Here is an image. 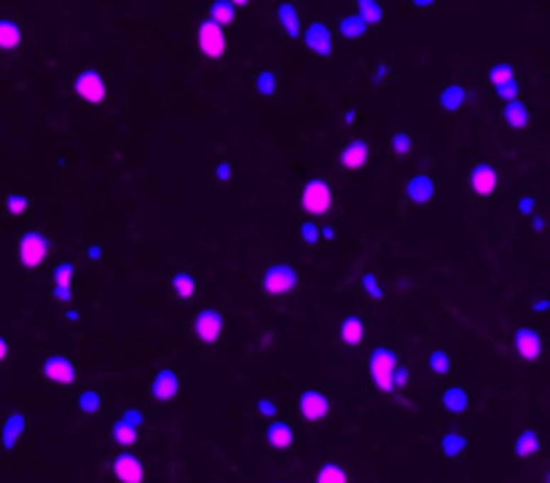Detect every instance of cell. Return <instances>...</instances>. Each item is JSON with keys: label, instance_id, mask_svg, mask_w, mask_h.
I'll list each match as a JSON object with an SVG mask.
<instances>
[{"label": "cell", "instance_id": "cell-1", "mask_svg": "<svg viewBox=\"0 0 550 483\" xmlns=\"http://www.w3.org/2000/svg\"><path fill=\"white\" fill-rule=\"evenodd\" d=\"M397 354L390 349V347H376V349L370 352V357H368V374H370V381L373 386L384 392V395H390L392 392V371H395V365H397Z\"/></svg>", "mask_w": 550, "mask_h": 483}, {"label": "cell", "instance_id": "cell-2", "mask_svg": "<svg viewBox=\"0 0 550 483\" xmlns=\"http://www.w3.org/2000/svg\"><path fill=\"white\" fill-rule=\"evenodd\" d=\"M298 279L301 277H298V271H295L293 266L274 264L263 271V277H260V288L266 290L269 295H274V298H285V295L295 293V288H298Z\"/></svg>", "mask_w": 550, "mask_h": 483}, {"label": "cell", "instance_id": "cell-3", "mask_svg": "<svg viewBox=\"0 0 550 483\" xmlns=\"http://www.w3.org/2000/svg\"><path fill=\"white\" fill-rule=\"evenodd\" d=\"M301 207H304L306 215L312 217H322L330 212L333 207V193H330V185L319 178H312L306 180V185L301 188Z\"/></svg>", "mask_w": 550, "mask_h": 483}, {"label": "cell", "instance_id": "cell-4", "mask_svg": "<svg viewBox=\"0 0 550 483\" xmlns=\"http://www.w3.org/2000/svg\"><path fill=\"white\" fill-rule=\"evenodd\" d=\"M223 327H226V320L218 309H202V312L194 314L191 320V330L199 344L204 347H215L220 338H223Z\"/></svg>", "mask_w": 550, "mask_h": 483}, {"label": "cell", "instance_id": "cell-5", "mask_svg": "<svg viewBox=\"0 0 550 483\" xmlns=\"http://www.w3.org/2000/svg\"><path fill=\"white\" fill-rule=\"evenodd\" d=\"M73 92L78 99H84L86 105H99L108 97V84H105V78H102L99 70L86 67V70H81L73 78Z\"/></svg>", "mask_w": 550, "mask_h": 483}, {"label": "cell", "instance_id": "cell-6", "mask_svg": "<svg viewBox=\"0 0 550 483\" xmlns=\"http://www.w3.org/2000/svg\"><path fill=\"white\" fill-rule=\"evenodd\" d=\"M196 48L204 60H220L226 54V33L212 19H202L196 27Z\"/></svg>", "mask_w": 550, "mask_h": 483}, {"label": "cell", "instance_id": "cell-7", "mask_svg": "<svg viewBox=\"0 0 550 483\" xmlns=\"http://www.w3.org/2000/svg\"><path fill=\"white\" fill-rule=\"evenodd\" d=\"M110 475L116 478V483H145V462L137 457L135 451H119L110 459Z\"/></svg>", "mask_w": 550, "mask_h": 483}, {"label": "cell", "instance_id": "cell-8", "mask_svg": "<svg viewBox=\"0 0 550 483\" xmlns=\"http://www.w3.org/2000/svg\"><path fill=\"white\" fill-rule=\"evenodd\" d=\"M49 250H51L49 239L40 231H27V234H22V239H19V250L16 253H19V264L25 266V268H38V266L49 258Z\"/></svg>", "mask_w": 550, "mask_h": 483}, {"label": "cell", "instance_id": "cell-9", "mask_svg": "<svg viewBox=\"0 0 550 483\" xmlns=\"http://www.w3.org/2000/svg\"><path fill=\"white\" fill-rule=\"evenodd\" d=\"M298 413H301V419H304V422L319 424L322 419H328L330 398L325 395V392L314 389V386L301 389V395H298Z\"/></svg>", "mask_w": 550, "mask_h": 483}, {"label": "cell", "instance_id": "cell-10", "mask_svg": "<svg viewBox=\"0 0 550 483\" xmlns=\"http://www.w3.org/2000/svg\"><path fill=\"white\" fill-rule=\"evenodd\" d=\"M40 371L46 376V381H51L54 386H73L78 381V368L65 354H49L40 365Z\"/></svg>", "mask_w": 550, "mask_h": 483}, {"label": "cell", "instance_id": "cell-11", "mask_svg": "<svg viewBox=\"0 0 550 483\" xmlns=\"http://www.w3.org/2000/svg\"><path fill=\"white\" fill-rule=\"evenodd\" d=\"M513 349L515 354L521 357L524 362H534L542 357V336H539V330H534V327H518L515 330V336H513Z\"/></svg>", "mask_w": 550, "mask_h": 483}, {"label": "cell", "instance_id": "cell-12", "mask_svg": "<svg viewBox=\"0 0 550 483\" xmlns=\"http://www.w3.org/2000/svg\"><path fill=\"white\" fill-rule=\"evenodd\" d=\"M148 389H150V398L153 400H159V403H170V400H175L177 395H180V376L175 374L172 368H161V371L153 374Z\"/></svg>", "mask_w": 550, "mask_h": 483}, {"label": "cell", "instance_id": "cell-13", "mask_svg": "<svg viewBox=\"0 0 550 483\" xmlns=\"http://www.w3.org/2000/svg\"><path fill=\"white\" fill-rule=\"evenodd\" d=\"M435 191H438V185L429 172H416L405 183V199L411 205H429L435 199Z\"/></svg>", "mask_w": 550, "mask_h": 483}, {"label": "cell", "instance_id": "cell-14", "mask_svg": "<svg viewBox=\"0 0 550 483\" xmlns=\"http://www.w3.org/2000/svg\"><path fill=\"white\" fill-rule=\"evenodd\" d=\"M301 36H304V46L312 54H317V57H330L333 54V33H330V27L325 22H319V19L312 22Z\"/></svg>", "mask_w": 550, "mask_h": 483}, {"label": "cell", "instance_id": "cell-15", "mask_svg": "<svg viewBox=\"0 0 550 483\" xmlns=\"http://www.w3.org/2000/svg\"><path fill=\"white\" fill-rule=\"evenodd\" d=\"M467 183H470V188L475 196H491V193L497 191V183H500V172L486 164V161H480L475 167L470 169V175H467Z\"/></svg>", "mask_w": 550, "mask_h": 483}, {"label": "cell", "instance_id": "cell-16", "mask_svg": "<svg viewBox=\"0 0 550 483\" xmlns=\"http://www.w3.org/2000/svg\"><path fill=\"white\" fill-rule=\"evenodd\" d=\"M368 158H370V145H368V140L355 137V140H349V143L341 148L339 164H341L343 169H349V172H357V169L365 167Z\"/></svg>", "mask_w": 550, "mask_h": 483}, {"label": "cell", "instance_id": "cell-17", "mask_svg": "<svg viewBox=\"0 0 550 483\" xmlns=\"http://www.w3.org/2000/svg\"><path fill=\"white\" fill-rule=\"evenodd\" d=\"M25 427H27L25 413L22 411H9L6 422L0 427V446H3V451H13V448L19 446L22 435H25Z\"/></svg>", "mask_w": 550, "mask_h": 483}, {"label": "cell", "instance_id": "cell-18", "mask_svg": "<svg viewBox=\"0 0 550 483\" xmlns=\"http://www.w3.org/2000/svg\"><path fill=\"white\" fill-rule=\"evenodd\" d=\"M263 438H266V446H269L271 451H287L290 446H295L298 433H295L293 424L274 422V419H271L269 427H266V433H263Z\"/></svg>", "mask_w": 550, "mask_h": 483}, {"label": "cell", "instance_id": "cell-19", "mask_svg": "<svg viewBox=\"0 0 550 483\" xmlns=\"http://www.w3.org/2000/svg\"><path fill=\"white\" fill-rule=\"evenodd\" d=\"M274 16H277V24H280L282 33L287 38L301 36V13H298V6H295L293 0H280Z\"/></svg>", "mask_w": 550, "mask_h": 483}, {"label": "cell", "instance_id": "cell-20", "mask_svg": "<svg viewBox=\"0 0 550 483\" xmlns=\"http://www.w3.org/2000/svg\"><path fill=\"white\" fill-rule=\"evenodd\" d=\"M339 338L346 347H360L365 341V320L360 314H346L339 325Z\"/></svg>", "mask_w": 550, "mask_h": 483}, {"label": "cell", "instance_id": "cell-21", "mask_svg": "<svg viewBox=\"0 0 550 483\" xmlns=\"http://www.w3.org/2000/svg\"><path fill=\"white\" fill-rule=\"evenodd\" d=\"M440 406H443V411L453 413V416L467 413V408H470V392H467L465 386H459V384L446 386V389L440 392Z\"/></svg>", "mask_w": 550, "mask_h": 483}, {"label": "cell", "instance_id": "cell-22", "mask_svg": "<svg viewBox=\"0 0 550 483\" xmlns=\"http://www.w3.org/2000/svg\"><path fill=\"white\" fill-rule=\"evenodd\" d=\"M467 448H470V438L462 430H449V433L440 435V454L446 459L453 462V459L465 457Z\"/></svg>", "mask_w": 550, "mask_h": 483}, {"label": "cell", "instance_id": "cell-23", "mask_svg": "<svg viewBox=\"0 0 550 483\" xmlns=\"http://www.w3.org/2000/svg\"><path fill=\"white\" fill-rule=\"evenodd\" d=\"M502 121L510 126V129H526L529 126V121H532V108L524 105L521 99H510V102H505V108H502Z\"/></svg>", "mask_w": 550, "mask_h": 483}, {"label": "cell", "instance_id": "cell-24", "mask_svg": "<svg viewBox=\"0 0 550 483\" xmlns=\"http://www.w3.org/2000/svg\"><path fill=\"white\" fill-rule=\"evenodd\" d=\"M467 99H470V89H467V86H459V84H451V86H446V89H440L438 105L446 110V113H456L459 108H465Z\"/></svg>", "mask_w": 550, "mask_h": 483}, {"label": "cell", "instance_id": "cell-25", "mask_svg": "<svg viewBox=\"0 0 550 483\" xmlns=\"http://www.w3.org/2000/svg\"><path fill=\"white\" fill-rule=\"evenodd\" d=\"M539 448H542V443H539V435L534 433L532 427H526V430H521V433L515 435L513 454H515L518 459H532V457H537Z\"/></svg>", "mask_w": 550, "mask_h": 483}, {"label": "cell", "instance_id": "cell-26", "mask_svg": "<svg viewBox=\"0 0 550 483\" xmlns=\"http://www.w3.org/2000/svg\"><path fill=\"white\" fill-rule=\"evenodd\" d=\"M22 46V24L16 19H6L0 16V51H16Z\"/></svg>", "mask_w": 550, "mask_h": 483}, {"label": "cell", "instance_id": "cell-27", "mask_svg": "<svg viewBox=\"0 0 550 483\" xmlns=\"http://www.w3.org/2000/svg\"><path fill=\"white\" fill-rule=\"evenodd\" d=\"M108 435H110V440H113V443H116L119 448H129V446H135L137 440H140V430H137V427H132V424H126L121 416L110 424Z\"/></svg>", "mask_w": 550, "mask_h": 483}, {"label": "cell", "instance_id": "cell-28", "mask_svg": "<svg viewBox=\"0 0 550 483\" xmlns=\"http://www.w3.org/2000/svg\"><path fill=\"white\" fill-rule=\"evenodd\" d=\"M355 13L365 22V27H376V24L384 22V6H381V0H355Z\"/></svg>", "mask_w": 550, "mask_h": 483}, {"label": "cell", "instance_id": "cell-29", "mask_svg": "<svg viewBox=\"0 0 550 483\" xmlns=\"http://www.w3.org/2000/svg\"><path fill=\"white\" fill-rule=\"evenodd\" d=\"M207 19H212V22L218 24V27H231L233 22H236V6L233 3H229V0H212L209 3V16Z\"/></svg>", "mask_w": 550, "mask_h": 483}, {"label": "cell", "instance_id": "cell-30", "mask_svg": "<svg viewBox=\"0 0 550 483\" xmlns=\"http://www.w3.org/2000/svg\"><path fill=\"white\" fill-rule=\"evenodd\" d=\"M172 293H175V298L177 301L188 303L191 298L196 295V279L191 271H177L175 277H172Z\"/></svg>", "mask_w": 550, "mask_h": 483}, {"label": "cell", "instance_id": "cell-31", "mask_svg": "<svg viewBox=\"0 0 550 483\" xmlns=\"http://www.w3.org/2000/svg\"><path fill=\"white\" fill-rule=\"evenodd\" d=\"M339 33H341L346 40H360V38H365L368 27H365V22L352 11V13H343L341 19H339Z\"/></svg>", "mask_w": 550, "mask_h": 483}, {"label": "cell", "instance_id": "cell-32", "mask_svg": "<svg viewBox=\"0 0 550 483\" xmlns=\"http://www.w3.org/2000/svg\"><path fill=\"white\" fill-rule=\"evenodd\" d=\"M451 368H453V360L446 349H432L427 354V371L432 376H449Z\"/></svg>", "mask_w": 550, "mask_h": 483}, {"label": "cell", "instance_id": "cell-33", "mask_svg": "<svg viewBox=\"0 0 550 483\" xmlns=\"http://www.w3.org/2000/svg\"><path fill=\"white\" fill-rule=\"evenodd\" d=\"M102 392L99 389H84L81 395H78V411L84 413V416H97L99 411H102Z\"/></svg>", "mask_w": 550, "mask_h": 483}, {"label": "cell", "instance_id": "cell-34", "mask_svg": "<svg viewBox=\"0 0 550 483\" xmlns=\"http://www.w3.org/2000/svg\"><path fill=\"white\" fill-rule=\"evenodd\" d=\"M314 483H349V475L339 462H325L314 475Z\"/></svg>", "mask_w": 550, "mask_h": 483}, {"label": "cell", "instance_id": "cell-35", "mask_svg": "<svg viewBox=\"0 0 550 483\" xmlns=\"http://www.w3.org/2000/svg\"><path fill=\"white\" fill-rule=\"evenodd\" d=\"M277 86H280L277 72L269 70V67L258 70V75H255V92H258V94H260V97H274V94H277Z\"/></svg>", "mask_w": 550, "mask_h": 483}, {"label": "cell", "instance_id": "cell-36", "mask_svg": "<svg viewBox=\"0 0 550 483\" xmlns=\"http://www.w3.org/2000/svg\"><path fill=\"white\" fill-rule=\"evenodd\" d=\"M510 78H515V67L510 62H497V65H491L489 70V84L497 89V86L507 84Z\"/></svg>", "mask_w": 550, "mask_h": 483}, {"label": "cell", "instance_id": "cell-37", "mask_svg": "<svg viewBox=\"0 0 550 483\" xmlns=\"http://www.w3.org/2000/svg\"><path fill=\"white\" fill-rule=\"evenodd\" d=\"M360 288H363V293H365L370 301H381V298H384V285H381V279L376 277V274H370V271H365V274L360 277Z\"/></svg>", "mask_w": 550, "mask_h": 483}, {"label": "cell", "instance_id": "cell-38", "mask_svg": "<svg viewBox=\"0 0 550 483\" xmlns=\"http://www.w3.org/2000/svg\"><path fill=\"white\" fill-rule=\"evenodd\" d=\"M390 148L395 156H408V153L414 151V140H411V134L408 132H395L390 140Z\"/></svg>", "mask_w": 550, "mask_h": 483}, {"label": "cell", "instance_id": "cell-39", "mask_svg": "<svg viewBox=\"0 0 550 483\" xmlns=\"http://www.w3.org/2000/svg\"><path fill=\"white\" fill-rule=\"evenodd\" d=\"M298 237H301V242H304L306 247H314V244H319V226L314 223V220H304L301 226H298Z\"/></svg>", "mask_w": 550, "mask_h": 483}, {"label": "cell", "instance_id": "cell-40", "mask_svg": "<svg viewBox=\"0 0 550 483\" xmlns=\"http://www.w3.org/2000/svg\"><path fill=\"white\" fill-rule=\"evenodd\" d=\"M73 274H75V266L70 264V261H62V264L54 266L51 279H54V285H70V282H73Z\"/></svg>", "mask_w": 550, "mask_h": 483}, {"label": "cell", "instance_id": "cell-41", "mask_svg": "<svg viewBox=\"0 0 550 483\" xmlns=\"http://www.w3.org/2000/svg\"><path fill=\"white\" fill-rule=\"evenodd\" d=\"M27 207H30V199H27L25 193H9V196H6V210H9V215H25Z\"/></svg>", "mask_w": 550, "mask_h": 483}, {"label": "cell", "instance_id": "cell-42", "mask_svg": "<svg viewBox=\"0 0 550 483\" xmlns=\"http://www.w3.org/2000/svg\"><path fill=\"white\" fill-rule=\"evenodd\" d=\"M408 381H411V371H408V365L397 362V365H395V371H392V392H400V389H405Z\"/></svg>", "mask_w": 550, "mask_h": 483}, {"label": "cell", "instance_id": "cell-43", "mask_svg": "<svg viewBox=\"0 0 550 483\" xmlns=\"http://www.w3.org/2000/svg\"><path fill=\"white\" fill-rule=\"evenodd\" d=\"M255 413L260 416V419H277V413H280V406H277V400H271V398H260L255 403Z\"/></svg>", "mask_w": 550, "mask_h": 483}, {"label": "cell", "instance_id": "cell-44", "mask_svg": "<svg viewBox=\"0 0 550 483\" xmlns=\"http://www.w3.org/2000/svg\"><path fill=\"white\" fill-rule=\"evenodd\" d=\"M497 97H500L502 102H510V99H518V97H521V84H518L515 78H510L507 84L497 86Z\"/></svg>", "mask_w": 550, "mask_h": 483}, {"label": "cell", "instance_id": "cell-45", "mask_svg": "<svg viewBox=\"0 0 550 483\" xmlns=\"http://www.w3.org/2000/svg\"><path fill=\"white\" fill-rule=\"evenodd\" d=\"M121 419L126 424L137 427V430H143V424H145V411L143 408H126V411H121Z\"/></svg>", "mask_w": 550, "mask_h": 483}, {"label": "cell", "instance_id": "cell-46", "mask_svg": "<svg viewBox=\"0 0 550 483\" xmlns=\"http://www.w3.org/2000/svg\"><path fill=\"white\" fill-rule=\"evenodd\" d=\"M212 175H215V180H218V183H231L233 167L229 164V161H218V164H215V169H212Z\"/></svg>", "mask_w": 550, "mask_h": 483}, {"label": "cell", "instance_id": "cell-47", "mask_svg": "<svg viewBox=\"0 0 550 483\" xmlns=\"http://www.w3.org/2000/svg\"><path fill=\"white\" fill-rule=\"evenodd\" d=\"M51 298L57 303H70L73 301V288L70 285H54L51 288Z\"/></svg>", "mask_w": 550, "mask_h": 483}, {"label": "cell", "instance_id": "cell-48", "mask_svg": "<svg viewBox=\"0 0 550 483\" xmlns=\"http://www.w3.org/2000/svg\"><path fill=\"white\" fill-rule=\"evenodd\" d=\"M518 212H521V215H532V212H534V196H529V193L521 196V199H518Z\"/></svg>", "mask_w": 550, "mask_h": 483}, {"label": "cell", "instance_id": "cell-49", "mask_svg": "<svg viewBox=\"0 0 550 483\" xmlns=\"http://www.w3.org/2000/svg\"><path fill=\"white\" fill-rule=\"evenodd\" d=\"M86 255H89V261L97 264V261H102V247H99V244H92V247L86 250Z\"/></svg>", "mask_w": 550, "mask_h": 483}, {"label": "cell", "instance_id": "cell-50", "mask_svg": "<svg viewBox=\"0 0 550 483\" xmlns=\"http://www.w3.org/2000/svg\"><path fill=\"white\" fill-rule=\"evenodd\" d=\"M548 306H550L548 298H539V301H534V306H532V312H534V314H545V312H548Z\"/></svg>", "mask_w": 550, "mask_h": 483}, {"label": "cell", "instance_id": "cell-51", "mask_svg": "<svg viewBox=\"0 0 550 483\" xmlns=\"http://www.w3.org/2000/svg\"><path fill=\"white\" fill-rule=\"evenodd\" d=\"M62 320H65V322H78V320H81V312H78V309H67V312L62 314Z\"/></svg>", "mask_w": 550, "mask_h": 483}, {"label": "cell", "instance_id": "cell-52", "mask_svg": "<svg viewBox=\"0 0 550 483\" xmlns=\"http://www.w3.org/2000/svg\"><path fill=\"white\" fill-rule=\"evenodd\" d=\"M387 70H390V65H379V67H376V72H373V81H376V84H379V81H384V78H387Z\"/></svg>", "mask_w": 550, "mask_h": 483}, {"label": "cell", "instance_id": "cell-53", "mask_svg": "<svg viewBox=\"0 0 550 483\" xmlns=\"http://www.w3.org/2000/svg\"><path fill=\"white\" fill-rule=\"evenodd\" d=\"M532 229H534V231L545 229V215H534V217H532Z\"/></svg>", "mask_w": 550, "mask_h": 483}, {"label": "cell", "instance_id": "cell-54", "mask_svg": "<svg viewBox=\"0 0 550 483\" xmlns=\"http://www.w3.org/2000/svg\"><path fill=\"white\" fill-rule=\"evenodd\" d=\"M9 349H11V347H9V341H6V338L0 336V362H3V360H6V357H9Z\"/></svg>", "mask_w": 550, "mask_h": 483}, {"label": "cell", "instance_id": "cell-55", "mask_svg": "<svg viewBox=\"0 0 550 483\" xmlns=\"http://www.w3.org/2000/svg\"><path fill=\"white\" fill-rule=\"evenodd\" d=\"M411 6H416V9H429V6H435V0H411Z\"/></svg>", "mask_w": 550, "mask_h": 483}, {"label": "cell", "instance_id": "cell-56", "mask_svg": "<svg viewBox=\"0 0 550 483\" xmlns=\"http://www.w3.org/2000/svg\"><path fill=\"white\" fill-rule=\"evenodd\" d=\"M319 237H325V239H333V237H336V229H333V226H325V229H319Z\"/></svg>", "mask_w": 550, "mask_h": 483}, {"label": "cell", "instance_id": "cell-57", "mask_svg": "<svg viewBox=\"0 0 550 483\" xmlns=\"http://www.w3.org/2000/svg\"><path fill=\"white\" fill-rule=\"evenodd\" d=\"M229 3H233L236 9H242V6H250V0H229Z\"/></svg>", "mask_w": 550, "mask_h": 483}, {"label": "cell", "instance_id": "cell-58", "mask_svg": "<svg viewBox=\"0 0 550 483\" xmlns=\"http://www.w3.org/2000/svg\"><path fill=\"white\" fill-rule=\"evenodd\" d=\"M545 483H548V481H545Z\"/></svg>", "mask_w": 550, "mask_h": 483}]
</instances>
